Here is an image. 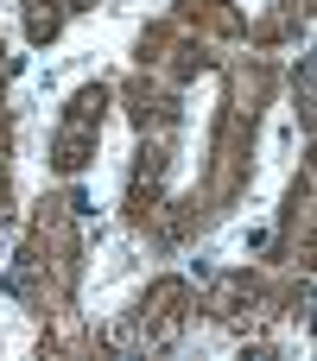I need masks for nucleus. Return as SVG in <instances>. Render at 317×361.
I'll return each mask as SVG.
<instances>
[{"mask_svg": "<svg viewBox=\"0 0 317 361\" xmlns=\"http://www.w3.org/2000/svg\"><path fill=\"white\" fill-rule=\"evenodd\" d=\"M83 152H89V133H83V127H70V133L57 140V165H64V171H76V165H83Z\"/></svg>", "mask_w": 317, "mask_h": 361, "instance_id": "obj_1", "label": "nucleus"}, {"mask_svg": "<svg viewBox=\"0 0 317 361\" xmlns=\"http://www.w3.org/2000/svg\"><path fill=\"white\" fill-rule=\"evenodd\" d=\"M51 32H57V13L38 6V13H32V38H51Z\"/></svg>", "mask_w": 317, "mask_h": 361, "instance_id": "obj_2", "label": "nucleus"}]
</instances>
